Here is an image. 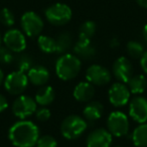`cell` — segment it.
Returning a JSON list of instances; mask_svg holds the SVG:
<instances>
[{
  "instance_id": "obj_13",
  "label": "cell",
  "mask_w": 147,
  "mask_h": 147,
  "mask_svg": "<svg viewBox=\"0 0 147 147\" xmlns=\"http://www.w3.org/2000/svg\"><path fill=\"white\" fill-rule=\"evenodd\" d=\"M113 74L120 83L127 84L133 76V67L130 59L125 57H118L113 63Z\"/></svg>"
},
{
  "instance_id": "obj_38",
  "label": "cell",
  "mask_w": 147,
  "mask_h": 147,
  "mask_svg": "<svg viewBox=\"0 0 147 147\" xmlns=\"http://www.w3.org/2000/svg\"><path fill=\"white\" fill-rule=\"evenodd\" d=\"M114 147H122V146H114Z\"/></svg>"
},
{
  "instance_id": "obj_7",
  "label": "cell",
  "mask_w": 147,
  "mask_h": 147,
  "mask_svg": "<svg viewBox=\"0 0 147 147\" xmlns=\"http://www.w3.org/2000/svg\"><path fill=\"white\" fill-rule=\"evenodd\" d=\"M129 119L121 111H114L107 119V129L116 137H123L129 132Z\"/></svg>"
},
{
  "instance_id": "obj_34",
  "label": "cell",
  "mask_w": 147,
  "mask_h": 147,
  "mask_svg": "<svg viewBox=\"0 0 147 147\" xmlns=\"http://www.w3.org/2000/svg\"><path fill=\"white\" fill-rule=\"evenodd\" d=\"M110 45H111V47H117L119 45L118 39H117L116 37L112 38V39H111V41H110Z\"/></svg>"
},
{
  "instance_id": "obj_4",
  "label": "cell",
  "mask_w": 147,
  "mask_h": 147,
  "mask_svg": "<svg viewBox=\"0 0 147 147\" xmlns=\"http://www.w3.org/2000/svg\"><path fill=\"white\" fill-rule=\"evenodd\" d=\"M4 88L10 95L19 96L22 95L23 92L28 86V78L24 71H14L8 74L4 79Z\"/></svg>"
},
{
  "instance_id": "obj_24",
  "label": "cell",
  "mask_w": 147,
  "mask_h": 147,
  "mask_svg": "<svg viewBox=\"0 0 147 147\" xmlns=\"http://www.w3.org/2000/svg\"><path fill=\"white\" fill-rule=\"evenodd\" d=\"M126 51L128 55L131 57V59H140L141 57L143 55L144 53V47L141 45L140 42L138 41H135V40H131L127 43L126 45Z\"/></svg>"
},
{
  "instance_id": "obj_15",
  "label": "cell",
  "mask_w": 147,
  "mask_h": 147,
  "mask_svg": "<svg viewBox=\"0 0 147 147\" xmlns=\"http://www.w3.org/2000/svg\"><path fill=\"white\" fill-rule=\"evenodd\" d=\"M49 71L43 65H33L27 71L28 81L34 86H45L49 80Z\"/></svg>"
},
{
  "instance_id": "obj_37",
  "label": "cell",
  "mask_w": 147,
  "mask_h": 147,
  "mask_svg": "<svg viewBox=\"0 0 147 147\" xmlns=\"http://www.w3.org/2000/svg\"><path fill=\"white\" fill-rule=\"evenodd\" d=\"M3 41V37L1 36V33H0V47H1V43H2Z\"/></svg>"
},
{
  "instance_id": "obj_14",
  "label": "cell",
  "mask_w": 147,
  "mask_h": 147,
  "mask_svg": "<svg viewBox=\"0 0 147 147\" xmlns=\"http://www.w3.org/2000/svg\"><path fill=\"white\" fill-rule=\"evenodd\" d=\"M113 135L105 128H97L87 137V147H111Z\"/></svg>"
},
{
  "instance_id": "obj_1",
  "label": "cell",
  "mask_w": 147,
  "mask_h": 147,
  "mask_svg": "<svg viewBox=\"0 0 147 147\" xmlns=\"http://www.w3.org/2000/svg\"><path fill=\"white\" fill-rule=\"evenodd\" d=\"M39 137V128L26 119L15 122L8 130V139L15 147H33Z\"/></svg>"
},
{
  "instance_id": "obj_30",
  "label": "cell",
  "mask_w": 147,
  "mask_h": 147,
  "mask_svg": "<svg viewBox=\"0 0 147 147\" xmlns=\"http://www.w3.org/2000/svg\"><path fill=\"white\" fill-rule=\"evenodd\" d=\"M51 111H49V109L45 108V107H41V108L39 109H36V111H35V117H36V119L38 121H40V122H45V121H47L49 118H51Z\"/></svg>"
},
{
  "instance_id": "obj_6",
  "label": "cell",
  "mask_w": 147,
  "mask_h": 147,
  "mask_svg": "<svg viewBox=\"0 0 147 147\" xmlns=\"http://www.w3.org/2000/svg\"><path fill=\"white\" fill-rule=\"evenodd\" d=\"M37 104L35 100L27 95H19L12 104V113L16 118L25 120L35 113Z\"/></svg>"
},
{
  "instance_id": "obj_25",
  "label": "cell",
  "mask_w": 147,
  "mask_h": 147,
  "mask_svg": "<svg viewBox=\"0 0 147 147\" xmlns=\"http://www.w3.org/2000/svg\"><path fill=\"white\" fill-rule=\"evenodd\" d=\"M96 23L94 21H85L82 25L80 26L79 29V38H83V39H90L93 37V35L96 32Z\"/></svg>"
},
{
  "instance_id": "obj_35",
  "label": "cell",
  "mask_w": 147,
  "mask_h": 147,
  "mask_svg": "<svg viewBox=\"0 0 147 147\" xmlns=\"http://www.w3.org/2000/svg\"><path fill=\"white\" fill-rule=\"evenodd\" d=\"M142 36H143V38H144V40L147 42V24L144 25V27H143V29H142Z\"/></svg>"
},
{
  "instance_id": "obj_31",
  "label": "cell",
  "mask_w": 147,
  "mask_h": 147,
  "mask_svg": "<svg viewBox=\"0 0 147 147\" xmlns=\"http://www.w3.org/2000/svg\"><path fill=\"white\" fill-rule=\"evenodd\" d=\"M7 108H8V102H7V99L5 98L2 94H0V113L4 112Z\"/></svg>"
},
{
  "instance_id": "obj_33",
  "label": "cell",
  "mask_w": 147,
  "mask_h": 147,
  "mask_svg": "<svg viewBox=\"0 0 147 147\" xmlns=\"http://www.w3.org/2000/svg\"><path fill=\"white\" fill-rule=\"evenodd\" d=\"M136 2L142 8H147V0H136Z\"/></svg>"
},
{
  "instance_id": "obj_23",
  "label": "cell",
  "mask_w": 147,
  "mask_h": 147,
  "mask_svg": "<svg viewBox=\"0 0 147 147\" xmlns=\"http://www.w3.org/2000/svg\"><path fill=\"white\" fill-rule=\"evenodd\" d=\"M57 42V53H67V51L71 49L73 38L69 32H63L59 34V36L55 38Z\"/></svg>"
},
{
  "instance_id": "obj_22",
  "label": "cell",
  "mask_w": 147,
  "mask_h": 147,
  "mask_svg": "<svg viewBox=\"0 0 147 147\" xmlns=\"http://www.w3.org/2000/svg\"><path fill=\"white\" fill-rule=\"evenodd\" d=\"M37 45L39 49L45 53H53L57 51V42L55 39L47 35H38Z\"/></svg>"
},
{
  "instance_id": "obj_18",
  "label": "cell",
  "mask_w": 147,
  "mask_h": 147,
  "mask_svg": "<svg viewBox=\"0 0 147 147\" xmlns=\"http://www.w3.org/2000/svg\"><path fill=\"white\" fill-rule=\"evenodd\" d=\"M74 51H75V55L80 59H92L95 55V53H96L94 47L91 45L90 39L83 38H79V40L76 42V45L74 47Z\"/></svg>"
},
{
  "instance_id": "obj_21",
  "label": "cell",
  "mask_w": 147,
  "mask_h": 147,
  "mask_svg": "<svg viewBox=\"0 0 147 147\" xmlns=\"http://www.w3.org/2000/svg\"><path fill=\"white\" fill-rule=\"evenodd\" d=\"M131 138L136 147H147V123L139 124L132 132Z\"/></svg>"
},
{
  "instance_id": "obj_2",
  "label": "cell",
  "mask_w": 147,
  "mask_h": 147,
  "mask_svg": "<svg viewBox=\"0 0 147 147\" xmlns=\"http://www.w3.org/2000/svg\"><path fill=\"white\" fill-rule=\"evenodd\" d=\"M82 69V61L76 55L63 53L55 63V74L61 80H74Z\"/></svg>"
},
{
  "instance_id": "obj_20",
  "label": "cell",
  "mask_w": 147,
  "mask_h": 147,
  "mask_svg": "<svg viewBox=\"0 0 147 147\" xmlns=\"http://www.w3.org/2000/svg\"><path fill=\"white\" fill-rule=\"evenodd\" d=\"M127 85H128L127 87H128L130 93L134 95H140L146 90L147 80L144 75L139 74V75H135V76L131 77Z\"/></svg>"
},
{
  "instance_id": "obj_12",
  "label": "cell",
  "mask_w": 147,
  "mask_h": 147,
  "mask_svg": "<svg viewBox=\"0 0 147 147\" xmlns=\"http://www.w3.org/2000/svg\"><path fill=\"white\" fill-rule=\"evenodd\" d=\"M129 116L138 124L146 123L147 121V99L137 96L129 103Z\"/></svg>"
},
{
  "instance_id": "obj_36",
  "label": "cell",
  "mask_w": 147,
  "mask_h": 147,
  "mask_svg": "<svg viewBox=\"0 0 147 147\" xmlns=\"http://www.w3.org/2000/svg\"><path fill=\"white\" fill-rule=\"evenodd\" d=\"M4 73H3V71L1 69V67H0V86H1V84H2L3 82H4Z\"/></svg>"
},
{
  "instance_id": "obj_8",
  "label": "cell",
  "mask_w": 147,
  "mask_h": 147,
  "mask_svg": "<svg viewBox=\"0 0 147 147\" xmlns=\"http://www.w3.org/2000/svg\"><path fill=\"white\" fill-rule=\"evenodd\" d=\"M21 28L29 37L38 36L43 29V21L38 14L33 11H27L21 16Z\"/></svg>"
},
{
  "instance_id": "obj_19",
  "label": "cell",
  "mask_w": 147,
  "mask_h": 147,
  "mask_svg": "<svg viewBox=\"0 0 147 147\" xmlns=\"http://www.w3.org/2000/svg\"><path fill=\"white\" fill-rule=\"evenodd\" d=\"M55 98V92L51 86H41V88L36 92L34 100L37 105L41 107H47L53 102Z\"/></svg>"
},
{
  "instance_id": "obj_11",
  "label": "cell",
  "mask_w": 147,
  "mask_h": 147,
  "mask_svg": "<svg viewBox=\"0 0 147 147\" xmlns=\"http://www.w3.org/2000/svg\"><path fill=\"white\" fill-rule=\"evenodd\" d=\"M111 73L108 69L100 65H92L86 71V79L96 86H105L111 82Z\"/></svg>"
},
{
  "instance_id": "obj_16",
  "label": "cell",
  "mask_w": 147,
  "mask_h": 147,
  "mask_svg": "<svg viewBox=\"0 0 147 147\" xmlns=\"http://www.w3.org/2000/svg\"><path fill=\"white\" fill-rule=\"evenodd\" d=\"M95 95V88L94 85L91 83L87 82H81L75 87L73 92L74 98L76 99L78 102L86 103L90 102L93 99Z\"/></svg>"
},
{
  "instance_id": "obj_27",
  "label": "cell",
  "mask_w": 147,
  "mask_h": 147,
  "mask_svg": "<svg viewBox=\"0 0 147 147\" xmlns=\"http://www.w3.org/2000/svg\"><path fill=\"white\" fill-rule=\"evenodd\" d=\"M0 22L5 26H12L15 23V17L12 11L9 10L8 8H3L0 11Z\"/></svg>"
},
{
  "instance_id": "obj_5",
  "label": "cell",
  "mask_w": 147,
  "mask_h": 147,
  "mask_svg": "<svg viewBox=\"0 0 147 147\" xmlns=\"http://www.w3.org/2000/svg\"><path fill=\"white\" fill-rule=\"evenodd\" d=\"M47 21L55 26L65 25L71 18V9L63 3H55L47 7L45 12Z\"/></svg>"
},
{
  "instance_id": "obj_17",
  "label": "cell",
  "mask_w": 147,
  "mask_h": 147,
  "mask_svg": "<svg viewBox=\"0 0 147 147\" xmlns=\"http://www.w3.org/2000/svg\"><path fill=\"white\" fill-rule=\"evenodd\" d=\"M104 112V106L98 101H90L83 110L84 119L89 123L99 120Z\"/></svg>"
},
{
  "instance_id": "obj_28",
  "label": "cell",
  "mask_w": 147,
  "mask_h": 147,
  "mask_svg": "<svg viewBox=\"0 0 147 147\" xmlns=\"http://www.w3.org/2000/svg\"><path fill=\"white\" fill-rule=\"evenodd\" d=\"M14 61V57L10 49L6 47H0V63L2 65H8Z\"/></svg>"
},
{
  "instance_id": "obj_3",
  "label": "cell",
  "mask_w": 147,
  "mask_h": 147,
  "mask_svg": "<svg viewBox=\"0 0 147 147\" xmlns=\"http://www.w3.org/2000/svg\"><path fill=\"white\" fill-rule=\"evenodd\" d=\"M88 128V122L79 115L65 117L61 124V133L65 139L75 140L83 135Z\"/></svg>"
},
{
  "instance_id": "obj_29",
  "label": "cell",
  "mask_w": 147,
  "mask_h": 147,
  "mask_svg": "<svg viewBox=\"0 0 147 147\" xmlns=\"http://www.w3.org/2000/svg\"><path fill=\"white\" fill-rule=\"evenodd\" d=\"M36 147H57V142L51 135H43L38 138Z\"/></svg>"
},
{
  "instance_id": "obj_10",
  "label": "cell",
  "mask_w": 147,
  "mask_h": 147,
  "mask_svg": "<svg viewBox=\"0 0 147 147\" xmlns=\"http://www.w3.org/2000/svg\"><path fill=\"white\" fill-rule=\"evenodd\" d=\"M5 47L12 53H20L26 49V38L23 32L18 29H9L3 35Z\"/></svg>"
},
{
  "instance_id": "obj_9",
  "label": "cell",
  "mask_w": 147,
  "mask_h": 147,
  "mask_svg": "<svg viewBox=\"0 0 147 147\" xmlns=\"http://www.w3.org/2000/svg\"><path fill=\"white\" fill-rule=\"evenodd\" d=\"M108 98L114 107H124L130 100V91L123 83H114L108 91Z\"/></svg>"
},
{
  "instance_id": "obj_26",
  "label": "cell",
  "mask_w": 147,
  "mask_h": 147,
  "mask_svg": "<svg viewBox=\"0 0 147 147\" xmlns=\"http://www.w3.org/2000/svg\"><path fill=\"white\" fill-rule=\"evenodd\" d=\"M14 61H15V65L17 67V69L21 71H24V73L28 71L33 67L32 57L29 55H27V53H21L16 59L14 57Z\"/></svg>"
},
{
  "instance_id": "obj_32",
  "label": "cell",
  "mask_w": 147,
  "mask_h": 147,
  "mask_svg": "<svg viewBox=\"0 0 147 147\" xmlns=\"http://www.w3.org/2000/svg\"><path fill=\"white\" fill-rule=\"evenodd\" d=\"M140 65H141V69H142V71L147 75V51H144L143 55L141 57Z\"/></svg>"
}]
</instances>
